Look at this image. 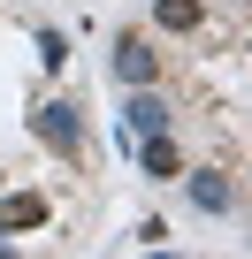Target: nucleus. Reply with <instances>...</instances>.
<instances>
[{"mask_svg": "<svg viewBox=\"0 0 252 259\" xmlns=\"http://www.w3.org/2000/svg\"><path fill=\"white\" fill-rule=\"evenodd\" d=\"M206 23V0H153V31H176V38H191Z\"/></svg>", "mask_w": 252, "mask_h": 259, "instance_id": "6", "label": "nucleus"}, {"mask_svg": "<svg viewBox=\"0 0 252 259\" xmlns=\"http://www.w3.org/2000/svg\"><path fill=\"white\" fill-rule=\"evenodd\" d=\"M184 191H191L199 213H229L237 206V176L229 168H184Z\"/></svg>", "mask_w": 252, "mask_h": 259, "instance_id": "3", "label": "nucleus"}, {"mask_svg": "<svg viewBox=\"0 0 252 259\" xmlns=\"http://www.w3.org/2000/svg\"><path fill=\"white\" fill-rule=\"evenodd\" d=\"M39 61H46V69H61V61H69V46H61V31H39Z\"/></svg>", "mask_w": 252, "mask_h": 259, "instance_id": "8", "label": "nucleus"}, {"mask_svg": "<svg viewBox=\"0 0 252 259\" xmlns=\"http://www.w3.org/2000/svg\"><path fill=\"white\" fill-rule=\"evenodd\" d=\"M146 259H176V251H146Z\"/></svg>", "mask_w": 252, "mask_h": 259, "instance_id": "10", "label": "nucleus"}, {"mask_svg": "<svg viewBox=\"0 0 252 259\" xmlns=\"http://www.w3.org/2000/svg\"><path fill=\"white\" fill-rule=\"evenodd\" d=\"M0 229H16V236L46 229V198L39 191H8V198H0Z\"/></svg>", "mask_w": 252, "mask_h": 259, "instance_id": "5", "label": "nucleus"}, {"mask_svg": "<svg viewBox=\"0 0 252 259\" xmlns=\"http://www.w3.org/2000/svg\"><path fill=\"white\" fill-rule=\"evenodd\" d=\"M0 259H23V251H8V244H0Z\"/></svg>", "mask_w": 252, "mask_h": 259, "instance_id": "9", "label": "nucleus"}, {"mask_svg": "<svg viewBox=\"0 0 252 259\" xmlns=\"http://www.w3.org/2000/svg\"><path fill=\"white\" fill-rule=\"evenodd\" d=\"M122 130H130V138H161V130H168V99L161 92H130V107H122Z\"/></svg>", "mask_w": 252, "mask_h": 259, "instance_id": "4", "label": "nucleus"}, {"mask_svg": "<svg viewBox=\"0 0 252 259\" xmlns=\"http://www.w3.org/2000/svg\"><path fill=\"white\" fill-rule=\"evenodd\" d=\"M31 138H39L46 153L77 160V153H84V107H77V99H46V107H31Z\"/></svg>", "mask_w": 252, "mask_h": 259, "instance_id": "1", "label": "nucleus"}, {"mask_svg": "<svg viewBox=\"0 0 252 259\" xmlns=\"http://www.w3.org/2000/svg\"><path fill=\"white\" fill-rule=\"evenodd\" d=\"M107 61H115V76H122V84H130V92H138V84H153V76H161V54H153V38H146V31H122V38H115V54H107Z\"/></svg>", "mask_w": 252, "mask_h": 259, "instance_id": "2", "label": "nucleus"}, {"mask_svg": "<svg viewBox=\"0 0 252 259\" xmlns=\"http://www.w3.org/2000/svg\"><path fill=\"white\" fill-rule=\"evenodd\" d=\"M138 160H146V176H153V183L184 176V153H176V138H168V130H161V138H138Z\"/></svg>", "mask_w": 252, "mask_h": 259, "instance_id": "7", "label": "nucleus"}]
</instances>
